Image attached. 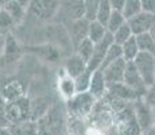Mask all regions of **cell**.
Segmentation results:
<instances>
[{"label": "cell", "instance_id": "6da1fadb", "mask_svg": "<svg viewBox=\"0 0 155 135\" xmlns=\"http://www.w3.org/2000/svg\"><path fill=\"white\" fill-rule=\"evenodd\" d=\"M37 123L39 135H61L65 124L61 107L53 106Z\"/></svg>", "mask_w": 155, "mask_h": 135}, {"label": "cell", "instance_id": "7a4b0ae2", "mask_svg": "<svg viewBox=\"0 0 155 135\" xmlns=\"http://www.w3.org/2000/svg\"><path fill=\"white\" fill-rule=\"evenodd\" d=\"M5 116H7L8 124L32 120L31 100L26 96H23L18 100L5 103Z\"/></svg>", "mask_w": 155, "mask_h": 135}, {"label": "cell", "instance_id": "3957f363", "mask_svg": "<svg viewBox=\"0 0 155 135\" xmlns=\"http://www.w3.org/2000/svg\"><path fill=\"white\" fill-rule=\"evenodd\" d=\"M139 74L142 76L146 86H151L155 84V56L148 53H139L138 57L134 59Z\"/></svg>", "mask_w": 155, "mask_h": 135}, {"label": "cell", "instance_id": "277c9868", "mask_svg": "<svg viewBox=\"0 0 155 135\" xmlns=\"http://www.w3.org/2000/svg\"><path fill=\"white\" fill-rule=\"evenodd\" d=\"M94 101H96V99L89 93V92L77 93L74 97H71L70 100H68V104H66L68 111H69L70 113H73L74 116L88 115L94 106Z\"/></svg>", "mask_w": 155, "mask_h": 135}, {"label": "cell", "instance_id": "5b68a950", "mask_svg": "<svg viewBox=\"0 0 155 135\" xmlns=\"http://www.w3.org/2000/svg\"><path fill=\"white\" fill-rule=\"evenodd\" d=\"M59 5L61 3L59 2H45V0H39V2H30L28 5V11L32 16H35L39 20H49L51 19L53 16H55L58 14Z\"/></svg>", "mask_w": 155, "mask_h": 135}, {"label": "cell", "instance_id": "8992f818", "mask_svg": "<svg viewBox=\"0 0 155 135\" xmlns=\"http://www.w3.org/2000/svg\"><path fill=\"white\" fill-rule=\"evenodd\" d=\"M134 112H135V118H136V120H138V124L140 126V128H142L143 135L147 133V131H150L153 127H155L153 111L144 103L143 97L134 101Z\"/></svg>", "mask_w": 155, "mask_h": 135}, {"label": "cell", "instance_id": "52a82bcc", "mask_svg": "<svg viewBox=\"0 0 155 135\" xmlns=\"http://www.w3.org/2000/svg\"><path fill=\"white\" fill-rule=\"evenodd\" d=\"M113 45V35L112 34H107L105 38H104L101 42L94 45V52H93V56H92L91 61L88 62V70L89 72H96L99 70L101 68V65H103L104 62V58H105L107 56V52H108V49Z\"/></svg>", "mask_w": 155, "mask_h": 135}, {"label": "cell", "instance_id": "ba28073f", "mask_svg": "<svg viewBox=\"0 0 155 135\" xmlns=\"http://www.w3.org/2000/svg\"><path fill=\"white\" fill-rule=\"evenodd\" d=\"M128 26H130L131 31H132L134 37L150 32V30L153 29L155 25V14H148V12H142L136 16H134L132 19L127 20Z\"/></svg>", "mask_w": 155, "mask_h": 135}, {"label": "cell", "instance_id": "9c48e42d", "mask_svg": "<svg viewBox=\"0 0 155 135\" xmlns=\"http://www.w3.org/2000/svg\"><path fill=\"white\" fill-rule=\"evenodd\" d=\"M123 83L126 84L127 86H130L131 89L136 91L142 96H144L146 91H147V86H146L144 81H143L140 74H139L138 69H136L134 62H127V68H126V73H124Z\"/></svg>", "mask_w": 155, "mask_h": 135}, {"label": "cell", "instance_id": "30bf717a", "mask_svg": "<svg viewBox=\"0 0 155 135\" xmlns=\"http://www.w3.org/2000/svg\"><path fill=\"white\" fill-rule=\"evenodd\" d=\"M88 31H89V22L86 19H78L69 22V27H68V34H69V39L71 45L76 49L84 39L88 38Z\"/></svg>", "mask_w": 155, "mask_h": 135}, {"label": "cell", "instance_id": "8fae6325", "mask_svg": "<svg viewBox=\"0 0 155 135\" xmlns=\"http://www.w3.org/2000/svg\"><path fill=\"white\" fill-rule=\"evenodd\" d=\"M126 68H127V61L124 58H120L104 69L103 72L107 81V85L109 86V85H113V84L123 83Z\"/></svg>", "mask_w": 155, "mask_h": 135}, {"label": "cell", "instance_id": "7c38bea8", "mask_svg": "<svg viewBox=\"0 0 155 135\" xmlns=\"http://www.w3.org/2000/svg\"><path fill=\"white\" fill-rule=\"evenodd\" d=\"M108 93L113 96V97L119 99V100L128 101V103H134L138 99H142L143 96L139 95L136 91L131 89L130 86H127L124 83H119V84H113V85L108 86Z\"/></svg>", "mask_w": 155, "mask_h": 135}, {"label": "cell", "instance_id": "4fadbf2b", "mask_svg": "<svg viewBox=\"0 0 155 135\" xmlns=\"http://www.w3.org/2000/svg\"><path fill=\"white\" fill-rule=\"evenodd\" d=\"M84 3L85 2H66L61 3L58 12H61L62 16L69 22L78 20L84 18Z\"/></svg>", "mask_w": 155, "mask_h": 135}, {"label": "cell", "instance_id": "5bb4252c", "mask_svg": "<svg viewBox=\"0 0 155 135\" xmlns=\"http://www.w3.org/2000/svg\"><path fill=\"white\" fill-rule=\"evenodd\" d=\"M89 93L93 96L94 99H101L108 93V85H107L105 77H104V72L99 69V70L93 72L91 80V86H89Z\"/></svg>", "mask_w": 155, "mask_h": 135}, {"label": "cell", "instance_id": "9a60e30c", "mask_svg": "<svg viewBox=\"0 0 155 135\" xmlns=\"http://www.w3.org/2000/svg\"><path fill=\"white\" fill-rule=\"evenodd\" d=\"M65 73L70 76L71 79H77L80 74H82L88 68V64L78 56V54H71L65 61Z\"/></svg>", "mask_w": 155, "mask_h": 135}, {"label": "cell", "instance_id": "2e32d148", "mask_svg": "<svg viewBox=\"0 0 155 135\" xmlns=\"http://www.w3.org/2000/svg\"><path fill=\"white\" fill-rule=\"evenodd\" d=\"M28 5H30V2L23 3V2H16V0H11V2H5L3 8L11 15V18L15 22V26H16V25H20L22 20L25 19L26 11L28 10Z\"/></svg>", "mask_w": 155, "mask_h": 135}, {"label": "cell", "instance_id": "e0dca14e", "mask_svg": "<svg viewBox=\"0 0 155 135\" xmlns=\"http://www.w3.org/2000/svg\"><path fill=\"white\" fill-rule=\"evenodd\" d=\"M0 96H2V99L5 103H10V101H14V100L23 97L25 96V89H23L20 81L12 80L10 83H7L0 89Z\"/></svg>", "mask_w": 155, "mask_h": 135}, {"label": "cell", "instance_id": "ac0fdd59", "mask_svg": "<svg viewBox=\"0 0 155 135\" xmlns=\"http://www.w3.org/2000/svg\"><path fill=\"white\" fill-rule=\"evenodd\" d=\"M10 135H39L38 123L35 120H27L8 126Z\"/></svg>", "mask_w": 155, "mask_h": 135}, {"label": "cell", "instance_id": "d6986e66", "mask_svg": "<svg viewBox=\"0 0 155 135\" xmlns=\"http://www.w3.org/2000/svg\"><path fill=\"white\" fill-rule=\"evenodd\" d=\"M58 89L61 92V95L64 96L66 100H70L71 97L77 95V89H76V83H74V79H71L70 76H68L66 73L59 79L58 83Z\"/></svg>", "mask_w": 155, "mask_h": 135}, {"label": "cell", "instance_id": "ffe728a7", "mask_svg": "<svg viewBox=\"0 0 155 135\" xmlns=\"http://www.w3.org/2000/svg\"><path fill=\"white\" fill-rule=\"evenodd\" d=\"M27 49L37 53L41 58L46 59V61H50V62L58 61V58L61 57V53H59L58 47L53 46V45H46V46H39V47H27Z\"/></svg>", "mask_w": 155, "mask_h": 135}, {"label": "cell", "instance_id": "44dd1931", "mask_svg": "<svg viewBox=\"0 0 155 135\" xmlns=\"http://www.w3.org/2000/svg\"><path fill=\"white\" fill-rule=\"evenodd\" d=\"M108 34V30L104 25L99 23L97 20L89 23V31H88V38L93 42L94 45L99 43L105 38V35Z\"/></svg>", "mask_w": 155, "mask_h": 135}, {"label": "cell", "instance_id": "7402d4cb", "mask_svg": "<svg viewBox=\"0 0 155 135\" xmlns=\"http://www.w3.org/2000/svg\"><path fill=\"white\" fill-rule=\"evenodd\" d=\"M121 50H123V58L126 59L127 62H132L134 59L138 57V54L140 53L138 42H136V37H131L130 39L121 46Z\"/></svg>", "mask_w": 155, "mask_h": 135}, {"label": "cell", "instance_id": "603a6c76", "mask_svg": "<svg viewBox=\"0 0 155 135\" xmlns=\"http://www.w3.org/2000/svg\"><path fill=\"white\" fill-rule=\"evenodd\" d=\"M136 42H138L140 53H148V54L155 56V41H154V38L151 37L150 32L138 35V37H136Z\"/></svg>", "mask_w": 155, "mask_h": 135}, {"label": "cell", "instance_id": "cb8c5ba5", "mask_svg": "<svg viewBox=\"0 0 155 135\" xmlns=\"http://www.w3.org/2000/svg\"><path fill=\"white\" fill-rule=\"evenodd\" d=\"M93 52H94V43L89 39V38L84 39L76 47V54H78L86 64L91 61L92 56H93Z\"/></svg>", "mask_w": 155, "mask_h": 135}, {"label": "cell", "instance_id": "d4e9b609", "mask_svg": "<svg viewBox=\"0 0 155 135\" xmlns=\"http://www.w3.org/2000/svg\"><path fill=\"white\" fill-rule=\"evenodd\" d=\"M123 58V50H121V46H119V45L113 43L111 47L108 49V52H107V56L105 58H104V62L103 65H101V70H104L107 66H109L111 64H113L115 61H117V59Z\"/></svg>", "mask_w": 155, "mask_h": 135}, {"label": "cell", "instance_id": "484cf974", "mask_svg": "<svg viewBox=\"0 0 155 135\" xmlns=\"http://www.w3.org/2000/svg\"><path fill=\"white\" fill-rule=\"evenodd\" d=\"M142 12V0H126V5H124L123 14L126 20L132 19L134 16L139 15Z\"/></svg>", "mask_w": 155, "mask_h": 135}, {"label": "cell", "instance_id": "4316f807", "mask_svg": "<svg viewBox=\"0 0 155 135\" xmlns=\"http://www.w3.org/2000/svg\"><path fill=\"white\" fill-rule=\"evenodd\" d=\"M100 0H85L84 3V19L89 23L94 22L97 19V12H99Z\"/></svg>", "mask_w": 155, "mask_h": 135}, {"label": "cell", "instance_id": "83f0119b", "mask_svg": "<svg viewBox=\"0 0 155 135\" xmlns=\"http://www.w3.org/2000/svg\"><path fill=\"white\" fill-rule=\"evenodd\" d=\"M127 23L126 18L121 12H117V11H113L111 18H109L108 23H107V30H108L109 34H115L121 26H124Z\"/></svg>", "mask_w": 155, "mask_h": 135}, {"label": "cell", "instance_id": "f1b7e54d", "mask_svg": "<svg viewBox=\"0 0 155 135\" xmlns=\"http://www.w3.org/2000/svg\"><path fill=\"white\" fill-rule=\"evenodd\" d=\"M112 12H113V10L111 7V2H109V0H100L99 12H97V19L96 20L107 27V23H108Z\"/></svg>", "mask_w": 155, "mask_h": 135}, {"label": "cell", "instance_id": "f546056e", "mask_svg": "<svg viewBox=\"0 0 155 135\" xmlns=\"http://www.w3.org/2000/svg\"><path fill=\"white\" fill-rule=\"evenodd\" d=\"M92 74H93V73H92V72H89L88 69H86L84 73L80 74L77 79H74L77 93H85V92H89V86H91Z\"/></svg>", "mask_w": 155, "mask_h": 135}, {"label": "cell", "instance_id": "4dcf8cb0", "mask_svg": "<svg viewBox=\"0 0 155 135\" xmlns=\"http://www.w3.org/2000/svg\"><path fill=\"white\" fill-rule=\"evenodd\" d=\"M131 37H134V34H132V31H131L128 23H126V25L121 26L120 29L113 34V43L119 45V46H123Z\"/></svg>", "mask_w": 155, "mask_h": 135}, {"label": "cell", "instance_id": "1f68e13d", "mask_svg": "<svg viewBox=\"0 0 155 135\" xmlns=\"http://www.w3.org/2000/svg\"><path fill=\"white\" fill-rule=\"evenodd\" d=\"M143 100H144V103L151 108L153 115H154V122H155V84L147 88L144 96H143Z\"/></svg>", "mask_w": 155, "mask_h": 135}, {"label": "cell", "instance_id": "d6a6232c", "mask_svg": "<svg viewBox=\"0 0 155 135\" xmlns=\"http://www.w3.org/2000/svg\"><path fill=\"white\" fill-rule=\"evenodd\" d=\"M15 26L14 19L11 18V15L2 7L0 10V29H10V27Z\"/></svg>", "mask_w": 155, "mask_h": 135}, {"label": "cell", "instance_id": "836d02e7", "mask_svg": "<svg viewBox=\"0 0 155 135\" xmlns=\"http://www.w3.org/2000/svg\"><path fill=\"white\" fill-rule=\"evenodd\" d=\"M19 52V46H18L16 41L12 35H8L7 41H5V53L10 56V54H16Z\"/></svg>", "mask_w": 155, "mask_h": 135}, {"label": "cell", "instance_id": "e575fe53", "mask_svg": "<svg viewBox=\"0 0 155 135\" xmlns=\"http://www.w3.org/2000/svg\"><path fill=\"white\" fill-rule=\"evenodd\" d=\"M8 120L5 116V101L0 96V127H8Z\"/></svg>", "mask_w": 155, "mask_h": 135}, {"label": "cell", "instance_id": "d590c367", "mask_svg": "<svg viewBox=\"0 0 155 135\" xmlns=\"http://www.w3.org/2000/svg\"><path fill=\"white\" fill-rule=\"evenodd\" d=\"M142 11L148 14H155V0H142Z\"/></svg>", "mask_w": 155, "mask_h": 135}, {"label": "cell", "instance_id": "8d00e7d4", "mask_svg": "<svg viewBox=\"0 0 155 135\" xmlns=\"http://www.w3.org/2000/svg\"><path fill=\"white\" fill-rule=\"evenodd\" d=\"M109 2H111V7L113 11L123 12L124 5H126V0H109Z\"/></svg>", "mask_w": 155, "mask_h": 135}, {"label": "cell", "instance_id": "74e56055", "mask_svg": "<svg viewBox=\"0 0 155 135\" xmlns=\"http://www.w3.org/2000/svg\"><path fill=\"white\" fill-rule=\"evenodd\" d=\"M0 135H10L8 127H0Z\"/></svg>", "mask_w": 155, "mask_h": 135}, {"label": "cell", "instance_id": "f35d334b", "mask_svg": "<svg viewBox=\"0 0 155 135\" xmlns=\"http://www.w3.org/2000/svg\"><path fill=\"white\" fill-rule=\"evenodd\" d=\"M150 34H151V37L154 38V41H155V25L153 26V29L150 30Z\"/></svg>", "mask_w": 155, "mask_h": 135}, {"label": "cell", "instance_id": "ab89813d", "mask_svg": "<svg viewBox=\"0 0 155 135\" xmlns=\"http://www.w3.org/2000/svg\"><path fill=\"white\" fill-rule=\"evenodd\" d=\"M144 135H155V127H153L150 131H147V133H146Z\"/></svg>", "mask_w": 155, "mask_h": 135}, {"label": "cell", "instance_id": "60d3db41", "mask_svg": "<svg viewBox=\"0 0 155 135\" xmlns=\"http://www.w3.org/2000/svg\"><path fill=\"white\" fill-rule=\"evenodd\" d=\"M2 7H3V5H0V10H2Z\"/></svg>", "mask_w": 155, "mask_h": 135}]
</instances>
